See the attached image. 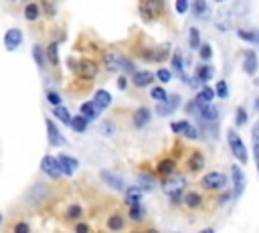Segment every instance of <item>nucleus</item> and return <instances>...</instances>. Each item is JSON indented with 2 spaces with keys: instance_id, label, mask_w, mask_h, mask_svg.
Instances as JSON below:
<instances>
[{
  "instance_id": "41",
  "label": "nucleus",
  "mask_w": 259,
  "mask_h": 233,
  "mask_svg": "<svg viewBox=\"0 0 259 233\" xmlns=\"http://www.w3.org/2000/svg\"><path fill=\"white\" fill-rule=\"evenodd\" d=\"M142 217H144V207H142V203H134V205H130V219L140 221Z\"/></svg>"
},
{
  "instance_id": "11",
  "label": "nucleus",
  "mask_w": 259,
  "mask_h": 233,
  "mask_svg": "<svg viewBox=\"0 0 259 233\" xmlns=\"http://www.w3.org/2000/svg\"><path fill=\"white\" fill-rule=\"evenodd\" d=\"M231 176H233V197H241L243 195V188H245V176H243V170L233 164L231 166Z\"/></svg>"
},
{
  "instance_id": "39",
  "label": "nucleus",
  "mask_w": 259,
  "mask_h": 233,
  "mask_svg": "<svg viewBox=\"0 0 259 233\" xmlns=\"http://www.w3.org/2000/svg\"><path fill=\"white\" fill-rule=\"evenodd\" d=\"M123 225H125V223H123V219H121L119 215H111V217L107 219V229H109V231H121Z\"/></svg>"
},
{
  "instance_id": "46",
  "label": "nucleus",
  "mask_w": 259,
  "mask_h": 233,
  "mask_svg": "<svg viewBox=\"0 0 259 233\" xmlns=\"http://www.w3.org/2000/svg\"><path fill=\"white\" fill-rule=\"evenodd\" d=\"M156 79H158L160 83H168V81L172 79V73H170L168 69H158V71H156Z\"/></svg>"
},
{
  "instance_id": "13",
  "label": "nucleus",
  "mask_w": 259,
  "mask_h": 233,
  "mask_svg": "<svg viewBox=\"0 0 259 233\" xmlns=\"http://www.w3.org/2000/svg\"><path fill=\"white\" fill-rule=\"evenodd\" d=\"M178 103H180V95H176V93H172L166 101H158V107H156V111L160 113V115H170L176 107H178Z\"/></svg>"
},
{
  "instance_id": "34",
  "label": "nucleus",
  "mask_w": 259,
  "mask_h": 233,
  "mask_svg": "<svg viewBox=\"0 0 259 233\" xmlns=\"http://www.w3.org/2000/svg\"><path fill=\"white\" fill-rule=\"evenodd\" d=\"M32 57H34V63L42 69V67H45V63H47V51H42V47L34 45V47H32Z\"/></svg>"
},
{
  "instance_id": "32",
  "label": "nucleus",
  "mask_w": 259,
  "mask_h": 233,
  "mask_svg": "<svg viewBox=\"0 0 259 233\" xmlns=\"http://www.w3.org/2000/svg\"><path fill=\"white\" fill-rule=\"evenodd\" d=\"M202 166H204V156L200 152H192L190 160H188V168L196 172V170H202Z\"/></svg>"
},
{
  "instance_id": "28",
  "label": "nucleus",
  "mask_w": 259,
  "mask_h": 233,
  "mask_svg": "<svg viewBox=\"0 0 259 233\" xmlns=\"http://www.w3.org/2000/svg\"><path fill=\"white\" fill-rule=\"evenodd\" d=\"M142 192H144V188H142V186H130V188L125 190V203H127V205L140 203Z\"/></svg>"
},
{
  "instance_id": "55",
  "label": "nucleus",
  "mask_w": 259,
  "mask_h": 233,
  "mask_svg": "<svg viewBox=\"0 0 259 233\" xmlns=\"http://www.w3.org/2000/svg\"><path fill=\"white\" fill-rule=\"evenodd\" d=\"M251 136H253V142H259V120H257V124L253 126V130H251Z\"/></svg>"
},
{
  "instance_id": "47",
  "label": "nucleus",
  "mask_w": 259,
  "mask_h": 233,
  "mask_svg": "<svg viewBox=\"0 0 259 233\" xmlns=\"http://www.w3.org/2000/svg\"><path fill=\"white\" fill-rule=\"evenodd\" d=\"M81 207L79 205H71L69 209H67V219H79L81 217Z\"/></svg>"
},
{
  "instance_id": "4",
  "label": "nucleus",
  "mask_w": 259,
  "mask_h": 233,
  "mask_svg": "<svg viewBox=\"0 0 259 233\" xmlns=\"http://www.w3.org/2000/svg\"><path fill=\"white\" fill-rule=\"evenodd\" d=\"M200 186L206 188V190H221V188L227 186V176L219 170H212V172H208L200 178Z\"/></svg>"
},
{
  "instance_id": "20",
  "label": "nucleus",
  "mask_w": 259,
  "mask_h": 233,
  "mask_svg": "<svg viewBox=\"0 0 259 233\" xmlns=\"http://www.w3.org/2000/svg\"><path fill=\"white\" fill-rule=\"evenodd\" d=\"M40 14H42V6H40V4H36V2H26V6H24V18H26L28 22H36Z\"/></svg>"
},
{
  "instance_id": "5",
  "label": "nucleus",
  "mask_w": 259,
  "mask_h": 233,
  "mask_svg": "<svg viewBox=\"0 0 259 233\" xmlns=\"http://www.w3.org/2000/svg\"><path fill=\"white\" fill-rule=\"evenodd\" d=\"M184 186H186V176L184 174H170V176H166L164 180H162V188H164V192L170 197V195H174V192H180V190H184Z\"/></svg>"
},
{
  "instance_id": "48",
  "label": "nucleus",
  "mask_w": 259,
  "mask_h": 233,
  "mask_svg": "<svg viewBox=\"0 0 259 233\" xmlns=\"http://www.w3.org/2000/svg\"><path fill=\"white\" fill-rule=\"evenodd\" d=\"M47 101H49L51 105H61V95L51 89V91H47Z\"/></svg>"
},
{
  "instance_id": "50",
  "label": "nucleus",
  "mask_w": 259,
  "mask_h": 233,
  "mask_svg": "<svg viewBox=\"0 0 259 233\" xmlns=\"http://www.w3.org/2000/svg\"><path fill=\"white\" fill-rule=\"evenodd\" d=\"M14 233H30V227H28V223H24V221H18V223L14 225Z\"/></svg>"
},
{
  "instance_id": "64",
  "label": "nucleus",
  "mask_w": 259,
  "mask_h": 233,
  "mask_svg": "<svg viewBox=\"0 0 259 233\" xmlns=\"http://www.w3.org/2000/svg\"><path fill=\"white\" fill-rule=\"evenodd\" d=\"M24 2H32V0H24Z\"/></svg>"
},
{
  "instance_id": "40",
  "label": "nucleus",
  "mask_w": 259,
  "mask_h": 233,
  "mask_svg": "<svg viewBox=\"0 0 259 233\" xmlns=\"http://www.w3.org/2000/svg\"><path fill=\"white\" fill-rule=\"evenodd\" d=\"M138 182H140V186H142L144 190H152L154 184H156V180H154L150 174H140V176H138Z\"/></svg>"
},
{
  "instance_id": "18",
  "label": "nucleus",
  "mask_w": 259,
  "mask_h": 233,
  "mask_svg": "<svg viewBox=\"0 0 259 233\" xmlns=\"http://www.w3.org/2000/svg\"><path fill=\"white\" fill-rule=\"evenodd\" d=\"M170 63H172V69L178 73V77L182 79V81H186V71H184V59H182V53H180V49H176L174 53H172V59H170Z\"/></svg>"
},
{
  "instance_id": "29",
  "label": "nucleus",
  "mask_w": 259,
  "mask_h": 233,
  "mask_svg": "<svg viewBox=\"0 0 259 233\" xmlns=\"http://www.w3.org/2000/svg\"><path fill=\"white\" fill-rule=\"evenodd\" d=\"M53 113H55V118L59 120V122H63L65 126H71V113H69V109L67 107H63V105H55V109H53Z\"/></svg>"
},
{
  "instance_id": "44",
  "label": "nucleus",
  "mask_w": 259,
  "mask_h": 233,
  "mask_svg": "<svg viewBox=\"0 0 259 233\" xmlns=\"http://www.w3.org/2000/svg\"><path fill=\"white\" fill-rule=\"evenodd\" d=\"M188 126H190V124H188L186 120H178V122H172V124H170V128H172L174 134H184Z\"/></svg>"
},
{
  "instance_id": "30",
  "label": "nucleus",
  "mask_w": 259,
  "mask_h": 233,
  "mask_svg": "<svg viewBox=\"0 0 259 233\" xmlns=\"http://www.w3.org/2000/svg\"><path fill=\"white\" fill-rule=\"evenodd\" d=\"M87 124H89V120H87L85 115H81V113L71 120V128H73V132H77V134H83V132L87 130Z\"/></svg>"
},
{
  "instance_id": "27",
  "label": "nucleus",
  "mask_w": 259,
  "mask_h": 233,
  "mask_svg": "<svg viewBox=\"0 0 259 233\" xmlns=\"http://www.w3.org/2000/svg\"><path fill=\"white\" fill-rule=\"evenodd\" d=\"M45 51H47V61H49L53 67H57V65H59V43H57V41L49 43V47H47Z\"/></svg>"
},
{
  "instance_id": "61",
  "label": "nucleus",
  "mask_w": 259,
  "mask_h": 233,
  "mask_svg": "<svg viewBox=\"0 0 259 233\" xmlns=\"http://www.w3.org/2000/svg\"><path fill=\"white\" fill-rule=\"evenodd\" d=\"M148 233H158V231L156 229H148Z\"/></svg>"
},
{
  "instance_id": "58",
  "label": "nucleus",
  "mask_w": 259,
  "mask_h": 233,
  "mask_svg": "<svg viewBox=\"0 0 259 233\" xmlns=\"http://www.w3.org/2000/svg\"><path fill=\"white\" fill-rule=\"evenodd\" d=\"M229 199H231V195L227 192V195H223V197H221V203H225V201H229Z\"/></svg>"
},
{
  "instance_id": "22",
  "label": "nucleus",
  "mask_w": 259,
  "mask_h": 233,
  "mask_svg": "<svg viewBox=\"0 0 259 233\" xmlns=\"http://www.w3.org/2000/svg\"><path fill=\"white\" fill-rule=\"evenodd\" d=\"M93 101H95V105H97L99 111H101V109L109 107V103H111V93L105 91V89H97L95 95H93Z\"/></svg>"
},
{
  "instance_id": "57",
  "label": "nucleus",
  "mask_w": 259,
  "mask_h": 233,
  "mask_svg": "<svg viewBox=\"0 0 259 233\" xmlns=\"http://www.w3.org/2000/svg\"><path fill=\"white\" fill-rule=\"evenodd\" d=\"M117 87H119V89H125V87H127V79H125V77H119V79H117Z\"/></svg>"
},
{
  "instance_id": "10",
  "label": "nucleus",
  "mask_w": 259,
  "mask_h": 233,
  "mask_svg": "<svg viewBox=\"0 0 259 233\" xmlns=\"http://www.w3.org/2000/svg\"><path fill=\"white\" fill-rule=\"evenodd\" d=\"M22 45V30L20 28H8L4 34V47L6 51H14Z\"/></svg>"
},
{
  "instance_id": "2",
  "label": "nucleus",
  "mask_w": 259,
  "mask_h": 233,
  "mask_svg": "<svg viewBox=\"0 0 259 233\" xmlns=\"http://www.w3.org/2000/svg\"><path fill=\"white\" fill-rule=\"evenodd\" d=\"M69 69L77 75V77H81V79H93L95 75H97V63L95 61H91V59H79V61H69Z\"/></svg>"
},
{
  "instance_id": "8",
  "label": "nucleus",
  "mask_w": 259,
  "mask_h": 233,
  "mask_svg": "<svg viewBox=\"0 0 259 233\" xmlns=\"http://www.w3.org/2000/svg\"><path fill=\"white\" fill-rule=\"evenodd\" d=\"M103 63H105V69H107L109 73H117V71H123V55H119V53H113V51L105 53V57H103Z\"/></svg>"
},
{
  "instance_id": "49",
  "label": "nucleus",
  "mask_w": 259,
  "mask_h": 233,
  "mask_svg": "<svg viewBox=\"0 0 259 233\" xmlns=\"http://www.w3.org/2000/svg\"><path fill=\"white\" fill-rule=\"evenodd\" d=\"M188 0H176V4H174V8H176V12L178 14H186L188 12Z\"/></svg>"
},
{
  "instance_id": "60",
  "label": "nucleus",
  "mask_w": 259,
  "mask_h": 233,
  "mask_svg": "<svg viewBox=\"0 0 259 233\" xmlns=\"http://www.w3.org/2000/svg\"><path fill=\"white\" fill-rule=\"evenodd\" d=\"M253 105H255V109H257V111H259V97H257V99H255V103H253Z\"/></svg>"
},
{
  "instance_id": "38",
  "label": "nucleus",
  "mask_w": 259,
  "mask_h": 233,
  "mask_svg": "<svg viewBox=\"0 0 259 233\" xmlns=\"http://www.w3.org/2000/svg\"><path fill=\"white\" fill-rule=\"evenodd\" d=\"M188 45H190L192 49H200V45H202V43H200V30L194 28V26L188 30Z\"/></svg>"
},
{
  "instance_id": "17",
  "label": "nucleus",
  "mask_w": 259,
  "mask_h": 233,
  "mask_svg": "<svg viewBox=\"0 0 259 233\" xmlns=\"http://www.w3.org/2000/svg\"><path fill=\"white\" fill-rule=\"evenodd\" d=\"M101 180H103L109 188H113V190H123V180H121L117 174L109 172V170H101Z\"/></svg>"
},
{
  "instance_id": "56",
  "label": "nucleus",
  "mask_w": 259,
  "mask_h": 233,
  "mask_svg": "<svg viewBox=\"0 0 259 233\" xmlns=\"http://www.w3.org/2000/svg\"><path fill=\"white\" fill-rule=\"evenodd\" d=\"M101 132H103V134H111V132H113V130H111V122H103Z\"/></svg>"
},
{
  "instance_id": "36",
  "label": "nucleus",
  "mask_w": 259,
  "mask_h": 233,
  "mask_svg": "<svg viewBox=\"0 0 259 233\" xmlns=\"http://www.w3.org/2000/svg\"><path fill=\"white\" fill-rule=\"evenodd\" d=\"M150 97H152V99H156V101H166L170 95H168V91H166L162 85H156V87H152V89H150Z\"/></svg>"
},
{
  "instance_id": "42",
  "label": "nucleus",
  "mask_w": 259,
  "mask_h": 233,
  "mask_svg": "<svg viewBox=\"0 0 259 233\" xmlns=\"http://www.w3.org/2000/svg\"><path fill=\"white\" fill-rule=\"evenodd\" d=\"M214 91H217V97H221V99H227V95H229V85H227V81H217V85H214Z\"/></svg>"
},
{
  "instance_id": "15",
  "label": "nucleus",
  "mask_w": 259,
  "mask_h": 233,
  "mask_svg": "<svg viewBox=\"0 0 259 233\" xmlns=\"http://www.w3.org/2000/svg\"><path fill=\"white\" fill-rule=\"evenodd\" d=\"M154 79H156V75L150 73V71H136V73L132 75V83H134L136 87H148Z\"/></svg>"
},
{
  "instance_id": "43",
  "label": "nucleus",
  "mask_w": 259,
  "mask_h": 233,
  "mask_svg": "<svg viewBox=\"0 0 259 233\" xmlns=\"http://www.w3.org/2000/svg\"><path fill=\"white\" fill-rule=\"evenodd\" d=\"M198 57H200L202 61H210V57H212V47H210L208 43H202L200 49H198Z\"/></svg>"
},
{
  "instance_id": "54",
  "label": "nucleus",
  "mask_w": 259,
  "mask_h": 233,
  "mask_svg": "<svg viewBox=\"0 0 259 233\" xmlns=\"http://www.w3.org/2000/svg\"><path fill=\"white\" fill-rule=\"evenodd\" d=\"M75 233H89V227H87V223H77V227H75Z\"/></svg>"
},
{
  "instance_id": "7",
  "label": "nucleus",
  "mask_w": 259,
  "mask_h": 233,
  "mask_svg": "<svg viewBox=\"0 0 259 233\" xmlns=\"http://www.w3.org/2000/svg\"><path fill=\"white\" fill-rule=\"evenodd\" d=\"M212 22H214V26H217L219 30L225 32V30H229V28L233 26V22H235V14H233L231 8H227V10H219V12L214 14Z\"/></svg>"
},
{
  "instance_id": "37",
  "label": "nucleus",
  "mask_w": 259,
  "mask_h": 233,
  "mask_svg": "<svg viewBox=\"0 0 259 233\" xmlns=\"http://www.w3.org/2000/svg\"><path fill=\"white\" fill-rule=\"evenodd\" d=\"M231 10H233L235 16H245L247 10H249V0H237V2L231 6Z\"/></svg>"
},
{
  "instance_id": "1",
  "label": "nucleus",
  "mask_w": 259,
  "mask_h": 233,
  "mask_svg": "<svg viewBox=\"0 0 259 233\" xmlns=\"http://www.w3.org/2000/svg\"><path fill=\"white\" fill-rule=\"evenodd\" d=\"M166 10V2L164 0H140V16L144 22H152L156 18H160Z\"/></svg>"
},
{
  "instance_id": "21",
  "label": "nucleus",
  "mask_w": 259,
  "mask_h": 233,
  "mask_svg": "<svg viewBox=\"0 0 259 233\" xmlns=\"http://www.w3.org/2000/svg\"><path fill=\"white\" fill-rule=\"evenodd\" d=\"M237 36L259 47V28H237Z\"/></svg>"
},
{
  "instance_id": "9",
  "label": "nucleus",
  "mask_w": 259,
  "mask_h": 233,
  "mask_svg": "<svg viewBox=\"0 0 259 233\" xmlns=\"http://www.w3.org/2000/svg\"><path fill=\"white\" fill-rule=\"evenodd\" d=\"M257 67H259V61H257V53L253 49H245L243 51V71L247 75H255L257 73Z\"/></svg>"
},
{
  "instance_id": "51",
  "label": "nucleus",
  "mask_w": 259,
  "mask_h": 233,
  "mask_svg": "<svg viewBox=\"0 0 259 233\" xmlns=\"http://www.w3.org/2000/svg\"><path fill=\"white\" fill-rule=\"evenodd\" d=\"M42 10H45L47 16H55V6L49 0H42Z\"/></svg>"
},
{
  "instance_id": "31",
  "label": "nucleus",
  "mask_w": 259,
  "mask_h": 233,
  "mask_svg": "<svg viewBox=\"0 0 259 233\" xmlns=\"http://www.w3.org/2000/svg\"><path fill=\"white\" fill-rule=\"evenodd\" d=\"M214 75V69L210 65H198L196 67V81H208Z\"/></svg>"
},
{
  "instance_id": "12",
  "label": "nucleus",
  "mask_w": 259,
  "mask_h": 233,
  "mask_svg": "<svg viewBox=\"0 0 259 233\" xmlns=\"http://www.w3.org/2000/svg\"><path fill=\"white\" fill-rule=\"evenodd\" d=\"M45 126H47V138H49V142L53 144V146H61V144H65V136L59 132V128L55 126V122L53 120H45Z\"/></svg>"
},
{
  "instance_id": "23",
  "label": "nucleus",
  "mask_w": 259,
  "mask_h": 233,
  "mask_svg": "<svg viewBox=\"0 0 259 233\" xmlns=\"http://www.w3.org/2000/svg\"><path fill=\"white\" fill-rule=\"evenodd\" d=\"M217 97V91H214V87H208V85H204L200 91H198V95L194 97V101L196 103H212V99Z\"/></svg>"
},
{
  "instance_id": "59",
  "label": "nucleus",
  "mask_w": 259,
  "mask_h": 233,
  "mask_svg": "<svg viewBox=\"0 0 259 233\" xmlns=\"http://www.w3.org/2000/svg\"><path fill=\"white\" fill-rule=\"evenodd\" d=\"M200 233H214V231H212V229H210V227H206V229H202V231H200Z\"/></svg>"
},
{
  "instance_id": "53",
  "label": "nucleus",
  "mask_w": 259,
  "mask_h": 233,
  "mask_svg": "<svg viewBox=\"0 0 259 233\" xmlns=\"http://www.w3.org/2000/svg\"><path fill=\"white\" fill-rule=\"evenodd\" d=\"M253 158H255V166L259 172V142H253Z\"/></svg>"
},
{
  "instance_id": "63",
  "label": "nucleus",
  "mask_w": 259,
  "mask_h": 233,
  "mask_svg": "<svg viewBox=\"0 0 259 233\" xmlns=\"http://www.w3.org/2000/svg\"><path fill=\"white\" fill-rule=\"evenodd\" d=\"M217 2H225V0H217Z\"/></svg>"
},
{
  "instance_id": "26",
  "label": "nucleus",
  "mask_w": 259,
  "mask_h": 233,
  "mask_svg": "<svg viewBox=\"0 0 259 233\" xmlns=\"http://www.w3.org/2000/svg\"><path fill=\"white\" fill-rule=\"evenodd\" d=\"M42 197H47V186H45L42 182H36V184L30 188V192H28L26 201H30V203H38Z\"/></svg>"
},
{
  "instance_id": "14",
  "label": "nucleus",
  "mask_w": 259,
  "mask_h": 233,
  "mask_svg": "<svg viewBox=\"0 0 259 233\" xmlns=\"http://www.w3.org/2000/svg\"><path fill=\"white\" fill-rule=\"evenodd\" d=\"M196 107H198V113H200V118H202L204 122H217L219 109H217L212 103H196Z\"/></svg>"
},
{
  "instance_id": "62",
  "label": "nucleus",
  "mask_w": 259,
  "mask_h": 233,
  "mask_svg": "<svg viewBox=\"0 0 259 233\" xmlns=\"http://www.w3.org/2000/svg\"><path fill=\"white\" fill-rule=\"evenodd\" d=\"M255 83H257V85H259V79H257V81H255Z\"/></svg>"
},
{
  "instance_id": "3",
  "label": "nucleus",
  "mask_w": 259,
  "mask_h": 233,
  "mask_svg": "<svg viewBox=\"0 0 259 233\" xmlns=\"http://www.w3.org/2000/svg\"><path fill=\"white\" fill-rule=\"evenodd\" d=\"M227 140H229V148H231L233 156H235L239 162L245 164V162H247V148H245L241 136H239L235 130H229V132H227Z\"/></svg>"
},
{
  "instance_id": "6",
  "label": "nucleus",
  "mask_w": 259,
  "mask_h": 233,
  "mask_svg": "<svg viewBox=\"0 0 259 233\" xmlns=\"http://www.w3.org/2000/svg\"><path fill=\"white\" fill-rule=\"evenodd\" d=\"M40 170L45 172V174H49L51 178H61L63 176V168H61V162H59V156L55 158V156H42V160H40Z\"/></svg>"
},
{
  "instance_id": "25",
  "label": "nucleus",
  "mask_w": 259,
  "mask_h": 233,
  "mask_svg": "<svg viewBox=\"0 0 259 233\" xmlns=\"http://www.w3.org/2000/svg\"><path fill=\"white\" fill-rule=\"evenodd\" d=\"M158 174L160 176H170V174H174V170H176V162L172 160V158H164V160H160V164H158Z\"/></svg>"
},
{
  "instance_id": "33",
  "label": "nucleus",
  "mask_w": 259,
  "mask_h": 233,
  "mask_svg": "<svg viewBox=\"0 0 259 233\" xmlns=\"http://www.w3.org/2000/svg\"><path fill=\"white\" fill-rule=\"evenodd\" d=\"M192 10H194V16H198V18H206V12H208V4H206V0H194V2H192Z\"/></svg>"
},
{
  "instance_id": "45",
  "label": "nucleus",
  "mask_w": 259,
  "mask_h": 233,
  "mask_svg": "<svg viewBox=\"0 0 259 233\" xmlns=\"http://www.w3.org/2000/svg\"><path fill=\"white\" fill-rule=\"evenodd\" d=\"M247 124V109L245 107H237L235 111V126H243Z\"/></svg>"
},
{
  "instance_id": "35",
  "label": "nucleus",
  "mask_w": 259,
  "mask_h": 233,
  "mask_svg": "<svg viewBox=\"0 0 259 233\" xmlns=\"http://www.w3.org/2000/svg\"><path fill=\"white\" fill-rule=\"evenodd\" d=\"M200 203H202V199L198 192H186L184 195V205L188 209H196V207H200Z\"/></svg>"
},
{
  "instance_id": "16",
  "label": "nucleus",
  "mask_w": 259,
  "mask_h": 233,
  "mask_svg": "<svg viewBox=\"0 0 259 233\" xmlns=\"http://www.w3.org/2000/svg\"><path fill=\"white\" fill-rule=\"evenodd\" d=\"M59 162H61V168H63L65 176H71L75 172V168L79 166V160L73 158V156H67V154H59Z\"/></svg>"
},
{
  "instance_id": "19",
  "label": "nucleus",
  "mask_w": 259,
  "mask_h": 233,
  "mask_svg": "<svg viewBox=\"0 0 259 233\" xmlns=\"http://www.w3.org/2000/svg\"><path fill=\"white\" fill-rule=\"evenodd\" d=\"M150 118H152V111L148 107H138L134 111V115H132V122H134L136 128H144L150 122Z\"/></svg>"
},
{
  "instance_id": "52",
  "label": "nucleus",
  "mask_w": 259,
  "mask_h": 233,
  "mask_svg": "<svg viewBox=\"0 0 259 233\" xmlns=\"http://www.w3.org/2000/svg\"><path fill=\"white\" fill-rule=\"evenodd\" d=\"M184 136H186L188 140H194V138H198V132H196V128L190 124V126L186 128V132H184Z\"/></svg>"
},
{
  "instance_id": "24",
  "label": "nucleus",
  "mask_w": 259,
  "mask_h": 233,
  "mask_svg": "<svg viewBox=\"0 0 259 233\" xmlns=\"http://www.w3.org/2000/svg\"><path fill=\"white\" fill-rule=\"evenodd\" d=\"M79 113H81V115H85V118L91 122V120H95V118H97V113H99V107L95 105V101H85V103H81V107H79Z\"/></svg>"
}]
</instances>
